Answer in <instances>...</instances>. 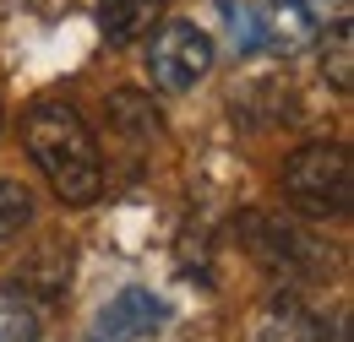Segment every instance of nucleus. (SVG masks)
<instances>
[{
	"label": "nucleus",
	"mask_w": 354,
	"mask_h": 342,
	"mask_svg": "<svg viewBox=\"0 0 354 342\" xmlns=\"http://www.w3.org/2000/svg\"><path fill=\"white\" fill-rule=\"evenodd\" d=\"M240 239H245V250L262 261L267 272H283V277H300L316 266V239H310L300 223H289V217H272V212H245L240 217Z\"/></svg>",
	"instance_id": "obj_4"
},
{
	"label": "nucleus",
	"mask_w": 354,
	"mask_h": 342,
	"mask_svg": "<svg viewBox=\"0 0 354 342\" xmlns=\"http://www.w3.org/2000/svg\"><path fill=\"white\" fill-rule=\"evenodd\" d=\"M0 342H39V310L17 288H0Z\"/></svg>",
	"instance_id": "obj_11"
},
{
	"label": "nucleus",
	"mask_w": 354,
	"mask_h": 342,
	"mask_svg": "<svg viewBox=\"0 0 354 342\" xmlns=\"http://www.w3.org/2000/svg\"><path fill=\"white\" fill-rule=\"evenodd\" d=\"M322 77L338 87V92L354 87V33H349V22H338L327 33V43H322Z\"/></svg>",
	"instance_id": "obj_9"
},
{
	"label": "nucleus",
	"mask_w": 354,
	"mask_h": 342,
	"mask_svg": "<svg viewBox=\"0 0 354 342\" xmlns=\"http://www.w3.org/2000/svg\"><path fill=\"white\" fill-rule=\"evenodd\" d=\"M164 6L169 0H98V33H104V43L126 49L164 17Z\"/></svg>",
	"instance_id": "obj_6"
},
{
	"label": "nucleus",
	"mask_w": 354,
	"mask_h": 342,
	"mask_svg": "<svg viewBox=\"0 0 354 342\" xmlns=\"http://www.w3.org/2000/svg\"><path fill=\"white\" fill-rule=\"evenodd\" d=\"M28 223H33V190L17 179H0V245L17 239Z\"/></svg>",
	"instance_id": "obj_12"
},
{
	"label": "nucleus",
	"mask_w": 354,
	"mask_h": 342,
	"mask_svg": "<svg viewBox=\"0 0 354 342\" xmlns=\"http://www.w3.org/2000/svg\"><path fill=\"white\" fill-rule=\"evenodd\" d=\"M109 120L126 130V136H136V141L158 136V109H153L142 92H115V98H109Z\"/></svg>",
	"instance_id": "obj_10"
},
{
	"label": "nucleus",
	"mask_w": 354,
	"mask_h": 342,
	"mask_svg": "<svg viewBox=\"0 0 354 342\" xmlns=\"http://www.w3.org/2000/svg\"><path fill=\"white\" fill-rule=\"evenodd\" d=\"M262 33H267L262 43H278V49H306V43L322 33V17H316V6H310V0H272Z\"/></svg>",
	"instance_id": "obj_7"
},
{
	"label": "nucleus",
	"mask_w": 354,
	"mask_h": 342,
	"mask_svg": "<svg viewBox=\"0 0 354 342\" xmlns=\"http://www.w3.org/2000/svg\"><path fill=\"white\" fill-rule=\"evenodd\" d=\"M283 196L306 217H344L354 201V163L344 141H310L283 158Z\"/></svg>",
	"instance_id": "obj_2"
},
{
	"label": "nucleus",
	"mask_w": 354,
	"mask_h": 342,
	"mask_svg": "<svg viewBox=\"0 0 354 342\" xmlns=\"http://www.w3.org/2000/svg\"><path fill=\"white\" fill-rule=\"evenodd\" d=\"M164 321V304L153 299L147 288H126L93 315V342H136L147 337L153 326Z\"/></svg>",
	"instance_id": "obj_5"
},
{
	"label": "nucleus",
	"mask_w": 354,
	"mask_h": 342,
	"mask_svg": "<svg viewBox=\"0 0 354 342\" xmlns=\"http://www.w3.org/2000/svg\"><path fill=\"white\" fill-rule=\"evenodd\" d=\"M213 71V39L196 22H164L147 43V77L164 92H191Z\"/></svg>",
	"instance_id": "obj_3"
},
{
	"label": "nucleus",
	"mask_w": 354,
	"mask_h": 342,
	"mask_svg": "<svg viewBox=\"0 0 354 342\" xmlns=\"http://www.w3.org/2000/svg\"><path fill=\"white\" fill-rule=\"evenodd\" d=\"M310 337H316V326L295 294H272L267 310L257 315V342H310Z\"/></svg>",
	"instance_id": "obj_8"
},
{
	"label": "nucleus",
	"mask_w": 354,
	"mask_h": 342,
	"mask_svg": "<svg viewBox=\"0 0 354 342\" xmlns=\"http://www.w3.org/2000/svg\"><path fill=\"white\" fill-rule=\"evenodd\" d=\"M22 141L33 152V163L44 169L49 190L66 201V207H93L104 196V158H98V141H93L88 120L60 103V98H44L28 109L22 120Z\"/></svg>",
	"instance_id": "obj_1"
}]
</instances>
